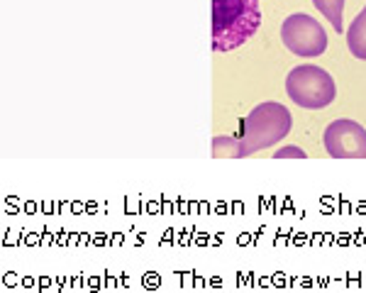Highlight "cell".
<instances>
[{"label":"cell","instance_id":"1","mask_svg":"<svg viewBox=\"0 0 366 293\" xmlns=\"http://www.w3.org/2000/svg\"><path fill=\"white\" fill-rule=\"evenodd\" d=\"M262 27L259 0H212V51H232Z\"/></svg>","mask_w":366,"mask_h":293},{"label":"cell","instance_id":"2","mask_svg":"<svg viewBox=\"0 0 366 293\" xmlns=\"http://www.w3.org/2000/svg\"><path fill=\"white\" fill-rule=\"evenodd\" d=\"M293 127V115L286 105L281 103H259L249 115L244 117V125H242L239 134V152L242 159L254 154V152H262L274 146L276 142L288 137Z\"/></svg>","mask_w":366,"mask_h":293},{"label":"cell","instance_id":"3","mask_svg":"<svg viewBox=\"0 0 366 293\" xmlns=\"http://www.w3.org/2000/svg\"><path fill=\"white\" fill-rule=\"evenodd\" d=\"M286 93L305 110H322L337 96L335 79L315 64H300L286 76Z\"/></svg>","mask_w":366,"mask_h":293},{"label":"cell","instance_id":"4","mask_svg":"<svg viewBox=\"0 0 366 293\" xmlns=\"http://www.w3.org/2000/svg\"><path fill=\"white\" fill-rule=\"evenodd\" d=\"M281 42L288 51L303 59H315L327 49V32L312 15H288L281 25Z\"/></svg>","mask_w":366,"mask_h":293},{"label":"cell","instance_id":"5","mask_svg":"<svg viewBox=\"0 0 366 293\" xmlns=\"http://www.w3.org/2000/svg\"><path fill=\"white\" fill-rule=\"evenodd\" d=\"M322 142L332 159H366V130L347 117L325 127Z\"/></svg>","mask_w":366,"mask_h":293},{"label":"cell","instance_id":"6","mask_svg":"<svg viewBox=\"0 0 366 293\" xmlns=\"http://www.w3.org/2000/svg\"><path fill=\"white\" fill-rule=\"evenodd\" d=\"M345 37H347V49L352 51V56L366 61V5L362 13L354 17L352 25L347 27Z\"/></svg>","mask_w":366,"mask_h":293},{"label":"cell","instance_id":"7","mask_svg":"<svg viewBox=\"0 0 366 293\" xmlns=\"http://www.w3.org/2000/svg\"><path fill=\"white\" fill-rule=\"evenodd\" d=\"M317 10L322 13L325 20L335 27V34H342L345 27H342V13H345V0H312Z\"/></svg>","mask_w":366,"mask_h":293},{"label":"cell","instance_id":"8","mask_svg":"<svg viewBox=\"0 0 366 293\" xmlns=\"http://www.w3.org/2000/svg\"><path fill=\"white\" fill-rule=\"evenodd\" d=\"M212 157H215V159H242L239 139L215 137L212 139Z\"/></svg>","mask_w":366,"mask_h":293},{"label":"cell","instance_id":"9","mask_svg":"<svg viewBox=\"0 0 366 293\" xmlns=\"http://www.w3.org/2000/svg\"><path fill=\"white\" fill-rule=\"evenodd\" d=\"M274 159H308V154H305L300 146L288 144V146H281V149H276Z\"/></svg>","mask_w":366,"mask_h":293}]
</instances>
